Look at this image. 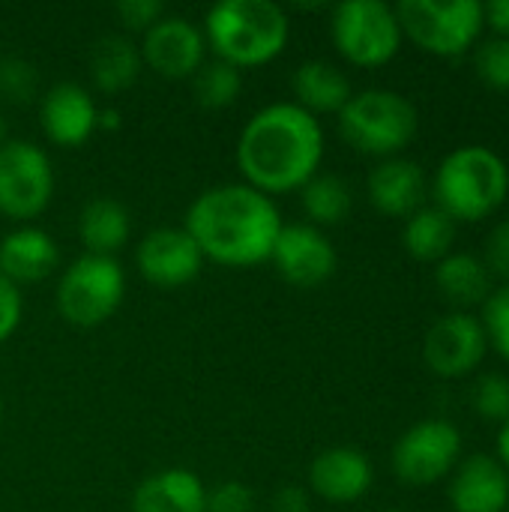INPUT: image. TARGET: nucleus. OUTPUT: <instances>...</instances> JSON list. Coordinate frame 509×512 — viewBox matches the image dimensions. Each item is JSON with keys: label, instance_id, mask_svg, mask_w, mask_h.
<instances>
[{"label": "nucleus", "instance_id": "obj_27", "mask_svg": "<svg viewBox=\"0 0 509 512\" xmlns=\"http://www.w3.org/2000/svg\"><path fill=\"white\" fill-rule=\"evenodd\" d=\"M243 90V72L225 60H204L201 69L192 75V96L201 108L219 111L237 102Z\"/></svg>", "mask_w": 509, "mask_h": 512}, {"label": "nucleus", "instance_id": "obj_38", "mask_svg": "<svg viewBox=\"0 0 509 512\" xmlns=\"http://www.w3.org/2000/svg\"><path fill=\"white\" fill-rule=\"evenodd\" d=\"M123 126V114L117 108H99V117H96V129H105V132H117Z\"/></svg>", "mask_w": 509, "mask_h": 512}, {"label": "nucleus", "instance_id": "obj_4", "mask_svg": "<svg viewBox=\"0 0 509 512\" xmlns=\"http://www.w3.org/2000/svg\"><path fill=\"white\" fill-rule=\"evenodd\" d=\"M435 207L453 222H483L509 195V165L483 144H465L447 153L432 180Z\"/></svg>", "mask_w": 509, "mask_h": 512}, {"label": "nucleus", "instance_id": "obj_2", "mask_svg": "<svg viewBox=\"0 0 509 512\" xmlns=\"http://www.w3.org/2000/svg\"><path fill=\"white\" fill-rule=\"evenodd\" d=\"M186 234L204 261L222 267H258L270 258L282 231L279 207L270 195L246 183L204 189L186 210Z\"/></svg>", "mask_w": 509, "mask_h": 512}, {"label": "nucleus", "instance_id": "obj_43", "mask_svg": "<svg viewBox=\"0 0 509 512\" xmlns=\"http://www.w3.org/2000/svg\"><path fill=\"white\" fill-rule=\"evenodd\" d=\"M507 512H509V507H507Z\"/></svg>", "mask_w": 509, "mask_h": 512}, {"label": "nucleus", "instance_id": "obj_42", "mask_svg": "<svg viewBox=\"0 0 509 512\" xmlns=\"http://www.w3.org/2000/svg\"><path fill=\"white\" fill-rule=\"evenodd\" d=\"M384 512H399V510H384Z\"/></svg>", "mask_w": 509, "mask_h": 512}, {"label": "nucleus", "instance_id": "obj_13", "mask_svg": "<svg viewBox=\"0 0 509 512\" xmlns=\"http://www.w3.org/2000/svg\"><path fill=\"white\" fill-rule=\"evenodd\" d=\"M270 261L294 288H318L339 267L336 246L315 225H282Z\"/></svg>", "mask_w": 509, "mask_h": 512}, {"label": "nucleus", "instance_id": "obj_21", "mask_svg": "<svg viewBox=\"0 0 509 512\" xmlns=\"http://www.w3.org/2000/svg\"><path fill=\"white\" fill-rule=\"evenodd\" d=\"M291 90L297 96L294 105H300L312 117L339 114L354 96L348 75L330 60H303L291 75Z\"/></svg>", "mask_w": 509, "mask_h": 512}, {"label": "nucleus", "instance_id": "obj_16", "mask_svg": "<svg viewBox=\"0 0 509 512\" xmlns=\"http://www.w3.org/2000/svg\"><path fill=\"white\" fill-rule=\"evenodd\" d=\"M375 471L357 447H327L309 465V492L327 504H354L372 489Z\"/></svg>", "mask_w": 509, "mask_h": 512}, {"label": "nucleus", "instance_id": "obj_26", "mask_svg": "<svg viewBox=\"0 0 509 512\" xmlns=\"http://www.w3.org/2000/svg\"><path fill=\"white\" fill-rule=\"evenodd\" d=\"M300 204H303V213L309 216V225L324 228V225H339L348 219V213L354 207V195L342 177L315 174L300 189Z\"/></svg>", "mask_w": 509, "mask_h": 512}, {"label": "nucleus", "instance_id": "obj_9", "mask_svg": "<svg viewBox=\"0 0 509 512\" xmlns=\"http://www.w3.org/2000/svg\"><path fill=\"white\" fill-rule=\"evenodd\" d=\"M54 198V168L48 153L21 138L0 144V216L30 222L48 210Z\"/></svg>", "mask_w": 509, "mask_h": 512}, {"label": "nucleus", "instance_id": "obj_39", "mask_svg": "<svg viewBox=\"0 0 509 512\" xmlns=\"http://www.w3.org/2000/svg\"><path fill=\"white\" fill-rule=\"evenodd\" d=\"M495 450H498V462L504 465V471L509 474V420L501 426V432H498V444H495Z\"/></svg>", "mask_w": 509, "mask_h": 512}, {"label": "nucleus", "instance_id": "obj_32", "mask_svg": "<svg viewBox=\"0 0 509 512\" xmlns=\"http://www.w3.org/2000/svg\"><path fill=\"white\" fill-rule=\"evenodd\" d=\"M207 512H255V492L237 480L219 483L207 492Z\"/></svg>", "mask_w": 509, "mask_h": 512}, {"label": "nucleus", "instance_id": "obj_40", "mask_svg": "<svg viewBox=\"0 0 509 512\" xmlns=\"http://www.w3.org/2000/svg\"><path fill=\"white\" fill-rule=\"evenodd\" d=\"M0 144H6V120H3V114H0Z\"/></svg>", "mask_w": 509, "mask_h": 512}, {"label": "nucleus", "instance_id": "obj_7", "mask_svg": "<svg viewBox=\"0 0 509 512\" xmlns=\"http://www.w3.org/2000/svg\"><path fill=\"white\" fill-rule=\"evenodd\" d=\"M330 39L351 66L378 69L399 54L405 36L396 6L384 0H345L333 6Z\"/></svg>", "mask_w": 509, "mask_h": 512}, {"label": "nucleus", "instance_id": "obj_3", "mask_svg": "<svg viewBox=\"0 0 509 512\" xmlns=\"http://www.w3.org/2000/svg\"><path fill=\"white\" fill-rule=\"evenodd\" d=\"M288 36V12L273 0H219L204 18L207 48L240 72L276 60Z\"/></svg>", "mask_w": 509, "mask_h": 512}, {"label": "nucleus", "instance_id": "obj_36", "mask_svg": "<svg viewBox=\"0 0 509 512\" xmlns=\"http://www.w3.org/2000/svg\"><path fill=\"white\" fill-rule=\"evenodd\" d=\"M273 512H312V498L306 489L300 486H285L273 495V504H270Z\"/></svg>", "mask_w": 509, "mask_h": 512}, {"label": "nucleus", "instance_id": "obj_33", "mask_svg": "<svg viewBox=\"0 0 509 512\" xmlns=\"http://www.w3.org/2000/svg\"><path fill=\"white\" fill-rule=\"evenodd\" d=\"M114 15L123 21L126 30L147 33L165 15V6L159 0H117L114 3Z\"/></svg>", "mask_w": 509, "mask_h": 512}, {"label": "nucleus", "instance_id": "obj_30", "mask_svg": "<svg viewBox=\"0 0 509 512\" xmlns=\"http://www.w3.org/2000/svg\"><path fill=\"white\" fill-rule=\"evenodd\" d=\"M474 69L480 75V81L492 90H509V39L492 36L486 39L477 54H474Z\"/></svg>", "mask_w": 509, "mask_h": 512}, {"label": "nucleus", "instance_id": "obj_29", "mask_svg": "<svg viewBox=\"0 0 509 512\" xmlns=\"http://www.w3.org/2000/svg\"><path fill=\"white\" fill-rule=\"evenodd\" d=\"M489 348L498 351V357H504L509 363V282L492 288L489 300L483 303V318H480Z\"/></svg>", "mask_w": 509, "mask_h": 512}, {"label": "nucleus", "instance_id": "obj_5", "mask_svg": "<svg viewBox=\"0 0 509 512\" xmlns=\"http://www.w3.org/2000/svg\"><path fill=\"white\" fill-rule=\"evenodd\" d=\"M420 114L408 96L387 87H369L339 111V132L348 147L366 156L393 159L417 138Z\"/></svg>", "mask_w": 509, "mask_h": 512}, {"label": "nucleus", "instance_id": "obj_28", "mask_svg": "<svg viewBox=\"0 0 509 512\" xmlns=\"http://www.w3.org/2000/svg\"><path fill=\"white\" fill-rule=\"evenodd\" d=\"M39 93V72L24 57H0V96L24 105Z\"/></svg>", "mask_w": 509, "mask_h": 512}, {"label": "nucleus", "instance_id": "obj_35", "mask_svg": "<svg viewBox=\"0 0 509 512\" xmlns=\"http://www.w3.org/2000/svg\"><path fill=\"white\" fill-rule=\"evenodd\" d=\"M24 312L21 288H15L6 276H0V345L18 330Z\"/></svg>", "mask_w": 509, "mask_h": 512}, {"label": "nucleus", "instance_id": "obj_17", "mask_svg": "<svg viewBox=\"0 0 509 512\" xmlns=\"http://www.w3.org/2000/svg\"><path fill=\"white\" fill-rule=\"evenodd\" d=\"M447 498L453 512H507L509 474L489 453L465 456L450 474Z\"/></svg>", "mask_w": 509, "mask_h": 512}, {"label": "nucleus", "instance_id": "obj_41", "mask_svg": "<svg viewBox=\"0 0 509 512\" xmlns=\"http://www.w3.org/2000/svg\"><path fill=\"white\" fill-rule=\"evenodd\" d=\"M0 420H3V405H0Z\"/></svg>", "mask_w": 509, "mask_h": 512}, {"label": "nucleus", "instance_id": "obj_25", "mask_svg": "<svg viewBox=\"0 0 509 512\" xmlns=\"http://www.w3.org/2000/svg\"><path fill=\"white\" fill-rule=\"evenodd\" d=\"M402 243H405V252L414 261L438 264L447 255H453L456 222L450 216H444L438 207H423V210H417L414 216L405 219Z\"/></svg>", "mask_w": 509, "mask_h": 512}, {"label": "nucleus", "instance_id": "obj_11", "mask_svg": "<svg viewBox=\"0 0 509 512\" xmlns=\"http://www.w3.org/2000/svg\"><path fill=\"white\" fill-rule=\"evenodd\" d=\"M486 354H489L486 330L480 318H474L471 312L441 315L423 339V360L441 378L471 375L474 369H480Z\"/></svg>", "mask_w": 509, "mask_h": 512}, {"label": "nucleus", "instance_id": "obj_24", "mask_svg": "<svg viewBox=\"0 0 509 512\" xmlns=\"http://www.w3.org/2000/svg\"><path fill=\"white\" fill-rule=\"evenodd\" d=\"M132 231L129 210L114 198H93L78 213V237L90 255H111L126 246Z\"/></svg>", "mask_w": 509, "mask_h": 512}, {"label": "nucleus", "instance_id": "obj_37", "mask_svg": "<svg viewBox=\"0 0 509 512\" xmlns=\"http://www.w3.org/2000/svg\"><path fill=\"white\" fill-rule=\"evenodd\" d=\"M483 15H486V27H492L495 36L509 39V0L483 3Z\"/></svg>", "mask_w": 509, "mask_h": 512}, {"label": "nucleus", "instance_id": "obj_23", "mask_svg": "<svg viewBox=\"0 0 509 512\" xmlns=\"http://www.w3.org/2000/svg\"><path fill=\"white\" fill-rule=\"evenodd\" d=\"M141 51L132 39L120 33L102 36L90 51V81L99 93H120L132 87L141 75Z\"/></svg>", "mask_w": 509, "mask_h": 512}, {"label": "nucleus", "instance_id": "obj_14", "mask_svg": "<svg viewBox=\"0 0 509 512\" xmlns=\"http://www.w3.org/2000/svg\"><path fill=\"white\" fill-rule=\"evenodd\" d=\"M141 60L168 81H183L192 78L207 54L204 30H198L189 18L183 15H162L141 42Z\"/></svg>", "mask_w": 509, "mask_h": 512}, {"label": "nucleus", "instance_id": "obj_6", "mask_svg": "<svg viewBox=\"0 0 509 512\" xmlns=\"http://www.w3.org/2000/svg\"><path fill=\"white\" fill-rule=\"evenodd\" d=\"M396 18L402 36L435 57H462L486 27L480 0H402Z\"/></svg>", "mask_w": 509, "mask_h": 512}, {"label": "nucleus", "instance_id": "obj_1", "mask_svg": "<svg viewBox=\"0 0 509 512\" xmlns=\"http://www.w3.org/2000/svg\"><path fill=\"white\" fill-rule=\"evenodd\" d=\"M237 168L243 183L264 195L303 189L321 168L324 129L318 117L294 102L258 108L237 138Z\"/></svg>", "mask_w": 509, "mask_h": 512}, {"label": "nucleus", "instance_id": "obj_18", "mask_svg": "<svg viewBox=\"0 0 509 512\" xmlns=\"http://www.w3.org/2000/svg\"><path fill=\"white\" fill-rule=\"evenodd\" d=\"M366 192L378 213L390 219H408L426 207L429 183H426L423 168L414 159L393 156V159H381L369 171Z\"/></svg>", "mask_w": 509, "mask_h": 512}, {"label": "nucleus", "instance_id": "obj_15", "mask_svg": "<svg viewBox=\"0 0 509 512\" xmlns=\"http://www.w3.org/2000/svg\"><path fill=\"white\" fill-rule=\"evenodd\" d=\"M96 99L75 81H60L39 99V126L57 147H81L96 132Z\"/></svg>", "mask_w": 509, "mask_h": 512}, {"label": "nucleus", "instance_id": "obj_22", "mask_svg": "<svg viewBox=\"0 0 509 512\" xmlns=\"http://www.w3.org/2000/svg\"><path fill=\"white\" fill-rule=\"evenodd\" d=\"M435 285H438V294L456 306V312H465V309L483 306L489 300L492 273L480 255L453 252L435 264Z\"/></svg>", "mask_w": 509, "mask_h": 512}, {"label": "nucleus", "instance_id": "obj_8", "mask_svg": "<svg viewBox=\"0 0 509 512\" xmlns=\"http://www.w3.org/2000/svg\"><path fill=\"white\" fill-rule=\"evenodd\" d=\"M126 273L111 255L84 252L75 258L57 282V312L72 327H99L123 303Z\"/></svg>", "mask_w": 509, "mask_h": 512}, {"label": "nucleus", "instance_id": "obj_12", "mask_svg": "<svg viewBox=\"0 0 509 512\" xmlns=\"http://www.w3.org/2000/svg\"><path fill=\"white\" fill-rule=\"evenodd\" d=\"M135 267L138 273L165 291L183 288L201 276L204 255L195 246V240L186 234V228H153L141 237L135 249Z\"/></svg>", "mask_w": 509, "mask_h": 512}, {"label": "nucleus", "instance_id": "obj_19", "mask_svg": "<svg viewBox=\"0 0 509 512\" xmlns=\"http://www.w3.org/2000/svg\"><path fill=\"white\" fill-rule=\"evenodd\" d=\"M60 264V249L48 231L36 225H21L0 240V276L15 288L48 279Z\"/></svg>", "mask_w": 509, "mask_h": 512}, {"label": "nucleus", "instance_id": "obj_10", "mask_svg": "<svg viewBox=\"0 0 509 512\" xmlns=\"http://www.w3.org/2000/svg\"><path fill=\"white\" fill-rule=\"evenodd\" d=\"M462 462V432L450 420H420L402 432L390 465L399 483L426 489L447 480Z\"/></svg>", "mask_w": 509, "mask_h": 512}, {"label": "nucleus", "instance_id": "obj_20", "mask_svg": "<svg viewBox=\"0 0 509 512\" xmlns=\"http://www.w3.org/2000/svg\"><path fill=\"white\" fill-rule=\"evenodd\" d=\"M132 512H207V489L189 468H165L138 483Z\"/></svg>", "mask_w": 509, "mask_h": 512}, {"label": "nucleus", "instance_id": "obj_31", "mask_svg": "<svg viewBox=\"0 0 509 512\" xmlns=\"http://www.w3.org/2000/svg\"><path fill=\"white\" fill-rule=\"evenodd\" d=\"M474 408L489 423H507L509 420V378L501 372H489L474 387Z\"/></svg>", "mask_w": 509, "mask_h": 512}, {"label": "nucleus", "instance_id": "obj_34", "mask_svg": "<svg viewBox=\"0 0 509 512\" xmlns=\"http://www.w3.org/2000/svg\"><path fill=\"white\" fill-rule=\"evenodd\" d=\"M483 264L489 267L492 279H504L509 282V216L501 219L489 237H486V252H483Z\"/></svg>", "mask_w": 509, "mask_h": 512}]
</instances>
